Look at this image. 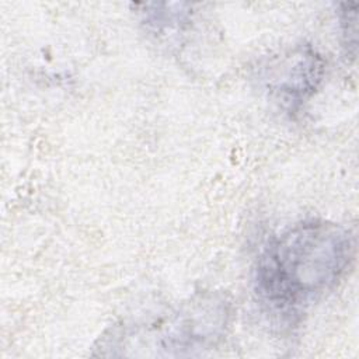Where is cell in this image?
Instances as JSON below:
<instances>
[{"label": "cell", "instance_id": "7a4b0ae2", "mask_svg": "<svg viewBox=\"0 0 359 359\" xmlns=\"http://www.w3.org/2000/svg\"><path fill=\"white\" fill-rule=\"evenodd\" d=\"M230 313V303L223 294L199 293L157 321L129 327L116 337L135 339L136 346L157 349V355H188L215 345L226 331Z\"/></svg>", "mask_w": 359, "mask_h": 359}, {"label": "cell", "instance_id": "6da1fadb", "mask_svg": "<svg viewBox=\"0 0 359 359\" xmlns=\"http://www.w3.org/2000/svg\"><path fill=\"white\" fill-rule=\"evenodd\" d=\"M355 252L352 233L337 223L309 219L273 236L259 252L254 292L271 311L293 316L341 280Z\"/></svg>", "mask_w": 359, "mask_h": 359}, {"label": "cell", "instance_id": "277c9868", "mask_svg": "<svg viewBox=\"0 0 359 359\" xmlns=\"http://www.w3.org/2000/svg\"><path fill=\"white\" fill-rule=\"evenodd\" d=\"M184 4H175V8L171 10L172 4H143L144 10L142 11L143 22L156 31L180 28L188 21L189 11L181 10Z\"/></svg>", "mask_w": 359, "mask_h": 359}, {"label": "cell", "instance_id": "3957f363", "mask_svg": "<svg viewBox=\"0 0 359 359\" xmlns=\"http://www.w3.org/2000/svg\"><path fill=\"white\" fill-rule=\"evenodd\" d=\"M324 59L310 45H299L262 66L259 79L280 102L293 108L314 94L324 76Z\"/></svg>", "mask_w": 359, "mask_h": 359}, {"label": "cell", "instance_id": "5b68a950", "mask_svg": "<svg viewBox=\"0 0 359 359\" xmlns=\"http://www.w3.org/2000/svg\"><path fill=\"white\" fill-rule=\"evenodd\" d=\"M356 3H341L338 10V20H339V28L341 35L344 39V46L346 49V53L352 57L356 55V43H358V35H356Z\"/></svg>", "mask_w": 359, "mask_h": 359}]
</instances>
